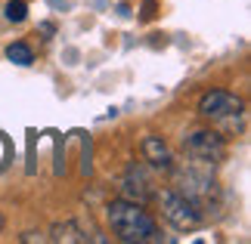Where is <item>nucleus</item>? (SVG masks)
I'll use <instances>...</instances> for the list:
<instances>
[{"label":"nucleus","mask_w":251,"mask_h":244,"mask_svg":"<svg viewBox=\"0 0 251 244\" xmlns=\"http://www.w3.org/2000/svg\"><path fill=\"white\" fill-rule=\"evenodd\" d=\"M105 217H109V226L121 241H130V244L161 241V229H158L155 217L149 210H143V204L137 201H127V198L112 201L105 207Z\"/></svg>","instance_id":"obj_1"},{"label":"nucleus","mask_w":251,"mask_h":244,"mask_svg":"<svg viewBox=\"0 0 251 244\" xmlns=\"http://www.w3.org/2000/svg\"><path fill=\"white\" fill-rule=\"evenodd\" d=\"M158 198H161L165 220H168L177 232H192V229L201 226V207L189 198V195H183L180 189H165Z\"/></svg>","instance_id":"obj_2"},{"label":"nucleus","mask_w":251,"mask_h":244,"mask_svg":"<svg viewBox=\"0 0 251 244\" xmlns=\"http://www.w3.org/2000/svg\"><path fill=\"white\" fill-rule=\"evenodd\" d=\"M183 149L196 164H205V167L226 158V139L217 130H189L183 136Z\"/></svg>","instance_id":"obj_3"},{"label":"nucleus","mask_w":251,"mask_h":244,"mask_svg":"<svg viewBox=\"0 0 251 244\" xmlns=\"http://www.w3.org/2000/svg\"><path fill=\"white\" fill-rule=\"evenodd\" d=\"M245 109V102L229 90H211L199 99V114L208 121H233Z\"/></svg>","instance_id":"obj_4"},{"label":"nucleus","mask_w":251,"mask_h":244,"mask_svg":"<svg viewBox=\"0 0 251 244\" xmlns=\"http://www.w3.org/2000/svg\"><path fill=\"white\" fill-rule=\"evenodd\" d=\"M121 192L127 201H137V204H146L149 198H155V189H152V177L146 173L143 164H130L124 170V179H121Z\"/></svg>","instance_id":"obj_5"},{"label":"nucleus","mask_w":251,"mask_h":244,"mask_svg":"<svg viewBox=\"0 0 251 244\" xmlns=\"http://www.w3.org/2000/svg\"><path fill=\"white\" fill-rule=\"evenodd\" d=\"M143 158H146L155 170H165V173L174 167L171 149L165 145V139H161V136H155V133H149L146 139H143Z\"/></svg>","instance_id":"obj_6"},{"label":"nucleus","mask_w":251,"mask_h":244,"mask_svg":"<svg viewBox=\"0 0 251 244\" xmlns=\"http://www.w3.org/2000/svg\"><path fill=\"white\" fill-rule=\"evenodd\" d=\"M6 56H9V62H16V65H31L34 62V53H31L28 44H9Z\"/></svg>","instance_id":"obj_7"},{"label":"nucleus","mask_w":251,"mask_h":244,"mask_svg":"<svg viewBox=\"0 0 251 244\" xmlns=\"http://www.w3.org/2000/svg\"><path fill=\"white\" fill-rule=\"evenodd\" d=\"M56 235H53V241H87L81 232H78V226L75 222H65V226H56L53 229Z\"/></svg>","instance_id":"obj_8"},{"label":"nucleus","mask_w":251,"mask_h":244,"mask_svg":"<svg viewBox=\"0 0 251 244\" xmlns=\"http://www.w3.org/2000/svg\"><path fill=\"white\" fill-rule=\"evenodd\" d=\"M6 19H9V22H25V19H28L25 0H9V3H6Z\"/></svg>","instance_id":"obj_9"},{"label":"nucleus","mask_w":251,"mask_h":244,"mask_svg":"<svg viewBox=\"0 0 251 244\" xmlns=\"http://www.w3.org/2000/svg\"><path fill=\"white\" fill-rule=\"evenodd\" d=\"M0 229H3V217H0Z\"/></svg>","instance_id":"obj_10"}]
</instances>
